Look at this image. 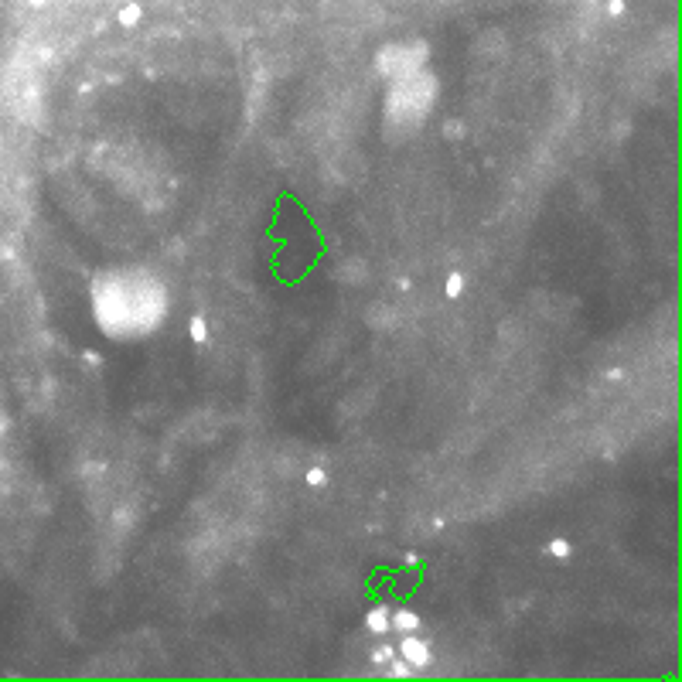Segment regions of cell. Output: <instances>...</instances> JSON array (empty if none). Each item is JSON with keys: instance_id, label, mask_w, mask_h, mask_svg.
Instances as JSON below:
<instances>
[{"instance_id": "6da1fadb", "label": "cell", "mask_w": 682, "mask_h": 682, "mask_svg": "<svg viewBox=\"0 0 682 682\" xmlns=\"http://www.w3.org/2000/svg\"><path fill=\"white\" fill-rule=\"evenodd\" d=\"M93 311L106 335L137 338L164 321L168 294L151 273H106L93 284Z\"/></svg>"}, {"instance_id": "7a4b0ae2", "label": "cell", "mask_w": 682, "mask_h": 682, "mask_svg": "<svg viewBox=\"0 0 682 682\" xmlns=\"http://www.w3.org/2000/svg\"><path fill=\"white\" fill-rule=\"evenodd\" d=\"M437 96V82L430 72H406V76H396L393 86H389V99H386V123L389 130L396 133H410L423 123V116L430 113Z\"/></svg>"}, {"instance_id": "3957f363", "label": "cell", "mask_w": 682, "mask_h": 682, "mask_svg": "<svg viewBox=\"0 0 682 682\" xmlns=\"http://www.w3.org/2000/svg\"><path fill=\"white\" fill-rule=\"evenodd\" d=\"M427 62V45H386L379 52V72L386 79L406 76V72H417Z\"/></svg>"}, {"instance_id": "277c9868", "label": "cell", "mask_w": 682, "mask_h": 682, "mask_svg": "<svg viewBox=\"0 0 682 682\" xmlns=\"http://www.w3.org/2000/svg\"><path fill=\"white\" fill-rule=\"evenodd\" d=\"M399 652H403V662H406V665H413V669H423V665L430 662L427 645L417 642V638H406V642L399 645Z\"/></svg>"}, {"instance_id": "5b68a950", "label": "cell", "mask_w": 682, "mask_h": 682, "mask_svg": "<svg viewBox=\"0 0 682 682\" xmlns=\"http://www.w3.org/2000/svg\"><path fill=\"white\" fill-rule=\"evenodd\" d=\"M420 621L413 618L410 611H396V614H389V628H396V631H410V628H417Z\"/></svg>"}, {"instance_id": "8992f818", "label": "cell", "mask_w": 682, "mask_h": 682, "mask_svg": "<svg viewBox=\"0 0 682 682\" xmlns=\"http://www.w3.org/2000/svg\"><path fill=\"white\" fill-rule=\"evenodd\" d=\"M369 631H376V635H386V631H389V611H386V607H376V611L369 614Z\"/></svg>"}, {"instance_id": "52a82bcc", "label": "cell", "mask_w": 682, "mask_h": 682, "mask_svg": "<svg viewBox=\"0 0 682 682\" xmlns=\"http://www.w3.org/2000/svg\"><path fill=\"white\" fill-rule=\"evenodd\" d=\"M191 335H195L198 345H205V321H202V318L191 321Z\"/></svg>"}, {"instance_id": "ba28073f", "label": "cell", "mask_w": 682, "mask_h": 682, "mask_svg": "<svg viewBox=\"0 0 682 682\" xmlns=\"http://www.w3.org/2000/svg\"><path fill=\"white\" fill-rule=\"evenodd\" d=\"M553 553H556V556H567V553H570V546H567V543H553Z\"/></svg>"}]
</instances>
